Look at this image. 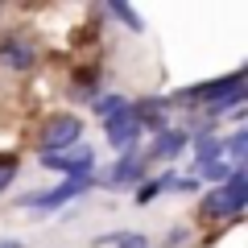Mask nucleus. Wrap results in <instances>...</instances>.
Listing matches in <instances>:
<instances>
[{"instance_id": "6e6552de", "label": "nucleus", "mask_w": 248, "mask_h": 248, "mask_svg": "<svg viewBox=\"0 0 248 248\" xmlns=\"http://www.w3.org/2000/svg\"><path fill=\"white\" fill-rule=\"evenodd\" d=\"M0 66H13V71H29L33 66V50L21 42H4L0 46Z\"/></svg>"}, {"instance_id": "ddd939ff", "label": "nucleus", "mask_w": 248, "mask_h": 248, "mask_svg": "<svg viewBox=\"0 0 248 248\" xmlns=\"http://www.w3.org/2000/svg\"><path fill=\"white\" fill-rule=\"evenodd\" d=\"M232 174H236V170L223 166V161H215V166H203V178H211V182H228Z\"/></svg>"}, {"instance_id": "f8f14e48", "label": "nucleus", "mask_w": 248, "mask_h": 248, "mask_svg": "<svg viewBox=\"0 0 248 248\" xmlns=\"http://www.w3.org/2000/svg\"><path fill=\"white\" fill-rule=\"evenodd\" d=\"M120 108H124V95H104V99H95V112L104 116V120H108L112 112H120Z\"/></svg>"}, {"instance_id": "20e7f679", "label": "nucleus", "mask_w": 248, "mask_h": 248, "mask_svg": "<svg viewBox=\"0 0 248 248\" xmlns=\"http://www.w3.org/2000/svg\"><path fill=\"white\" fill-rule=\"evenodd\" d=\"M104 133H108V141H112V149H128V145L141 137V128H137V120H133V108L124 104L120 112H112L104 120Z\"/></svg>"}, {"instance_id": "9b49d317", "label": "nucleus", "mask_w": 248, "mask_h": 248, "mask_svg": "<svg viewBox=\"0 0 248 248\" xmlns=\"http://www.w3.org/2000/svg\"><path fill=\"white\" fill-rule=\"evenodd\" d=\"M112 13H116V17H120L128 29H133V33H141V29H145V25H141V17H137V13L128 9V4H112Z\"/></svg>"}, {"instance_id": "4468645a", "label": "nucleus", "mask_w": 248, "mask_h": 248, "mask_svg": "<svg viewBox=\"0 0 248 248\" xmlns=\"http://www.w3.org/2000/svg\"><path fill=\"white\" fill-rule=\"evenodd\" d=\"M13 178H17V157H0V190H9Z\"/></svg>"}, {"instance_id": "0eeeda50", "label": "nucleus", "mask_w": 248, "mask_h": 248, "mask_svg": "<svg viewBox=\"0 0 248 248\" xmlns=\"http://www.w3.org/2000/svg\"><path fill=\"white\" fill-rule=\"evenodd\" d=\"M223 153V141L219 137H211V128H203V133H195V157H199V170L203 166H215Z\"/></svg>"}, {"instance_id": "9d476101", "label": "nucleus", "mask_w": 248, "mask_h": 248, "mask_svg": "<svg viewBox=\"0 0 248 248\" xmlns=\"http://www.w3.org/2000/svg\"><path fill=\"white\" fill-rule=\"evenodd\" d=\"M223 149H228V153H232V161H228V166H232V170H244V157H248V133H244V128H240V133H236V137H232V141H228V145H223Z\"/></svg>"}, {"instance_id": "1a4fd4ad", "label": "nucleus", "mask_w": 248, "mask_h": 248, "mask_svg": "<svg viewBox=\"0 0 248 248\" xmlns=\"http://www.w3.org/2000/svg\"><path fill=\"white\" fill-rule=\"evenodd\" d=\"M141 174H145V157H137V153H124V157L116 161V170H112V186L137 182Z\"/></svg>"}, {"instance_id": "f257e3e1", "label": "nucleus", "mask_w": 248, "mask_h": 248, "mask_svg": "<svg viewBox=\"0 0 248 248\" xmlns=\"http://www.w3.org/2000/svg\"><path fill=\"white\" fill-rule=\"evenodd\" d=\"M87 186H91V178H66V182L54 186V190H33V195H21L17 203H21V207H29V211H54V207L71 203L75 195H83Z\"/></svg>"}, {"instance_id": "423d86ee", "label": "nucleus", "mask_w": 248, "mask_h": 248, "mask_svg": "<svg viewBox=\"0 0 248 248\" xmlns=\"http://www.w3.org/2000/svg\"><path fill=\"white\" fill-rule=\"evenodd\" d=\"M186 145H190V137H186L182 128H166V133H157V141L149 145V157H174Z\"/></svg>"}, {"instance_id": "f03ea898", "label": "nucleus", "mask_w": 248, "mask_h": 248, "mask_svg": "<svg viewBox=\"0 0 248 248\" xmlns=\"http://www.w3.org/2000/svg\"><path fill=\"white\" fill-rule=\"evenodd\" d=\"M244 87V71H236V75H223V79H215V83H199V87H190V91H178V99H186V104H219V99H228L232 91H240Z\"/></svg>"}, {"instance_id": "39448f33", "label": "nucleus", "mask_w": 248, "mask_h": 248, "mask_svg": "<svg viewBox=\"0 0 248 248\" xmlns=\"http://www.w3.org/2000/svg\"><path fill=\"white\" fill-rule=\"evenodd\" d=\"M219 190H223V211L240 215V211H244V203H248V174H244V170H236Z\"/></svg>"}, {"instance_id": "7ed1b4c3", "label": "nucleus", "mask_w": 248, "mask_h": 248, "mask_svg": "<svg viewBox=\"0 0 248 248\" xmlns=\"http://www.w3.org/2000/svg\"><path fill=\"white\" fill-rule=\"evenodd\" d=\"M83 137V124L75 116H50L42 128V141H46V153H62L66 145H75Z\"/></svg>"}, {"instance_id": "dca6fc26", "label": "nucleus", "mask_w": 248, "mask_h": 248, "mask_svg": "<svg viewBox=\"0 0 248 248\" xmlns=\"http://www.w3.org/2000/svg\"><path fill=\"white\" fill-rule=\"evenodd\" d=\"M108 240H116V248H149L145 236H108Z\"/></svg>"}, {"instance_id": "2eb2a0df", "label": "nucleus", "mask_w": 248, "mask_h": 248, "mask_svg": "<svg viewBox=\"0 0 248 248\" xmlns=\"http://www.w3.org/2000/svg\"><path fill=\"white\" fill-rule=\"evenodd\" d=\"M157 190H161V182H145L141 190H137V203H141V207L153 203V199H157Z\"/></svg>"}]
</instances>
